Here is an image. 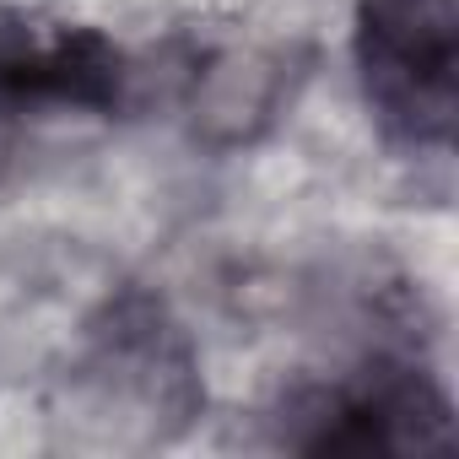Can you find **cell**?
<instances>
[{
	"label": "cell",
	"instance_id": "obj_1",
	"mask_svg": "<svg viewBox=\"0 0 459 459\" xmlns=\"http://www.w3.org/2000/svg\"><path fill=\"white\" fill-rule=\"evenodd\" d=\"M0 82L28 98H71V103H98L108 98L114 60L87 44V39H60V44H28L0 60Z\"/></svg>",
	"mask_w": 459,
	"mask_h": 459
}]
</instances>
